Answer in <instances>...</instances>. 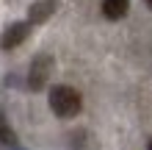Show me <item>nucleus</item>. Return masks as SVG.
<instances>
[{
  "mask_svg": "<svg viewBox=\"0 0 152 150\" xmlns=\"http://www.w3.org/2000/svg\"><path fill=\"white\" fill-rule=\"evenodd\" d=\"M80 106H83V100H80V95L72 89V86H53L50 89V109L56 117L61 120H69V117H75V114L80 111Z\"/></svg>",
  "mask_w": 152,
  "mask_h": 150,
  "instance_id": "nucleus-1",
  "label": "nucleus"
},
{
  "mask_svg": "<svg viewBox=\"0 0 152 150\" xmlns=\"http://www.w3.org/2000/svg\"><path fill=\"white\" fill-rule=\"evenodd\" d=\"M50 69H53V58H50V56H39V58L31 64L28 86H31V89H44V83H47V75H50Z\"/></svg>",
  "mask_w": 152,
  "mask_h": 150,
  "instance_id": "nucleus-2",
  "label": "nucleus"
},
{
  "mask_svg": "<svg viewBox=\"0 0 152 150\" xmlns=\"http://www.w3.org/2000/svg\"><path fill=\"white\" fill-rule=\"evenodd\" d=\"M28 33H31V25L28 22H14V25H8V28H6L0 45H3L6 50L8 47H17V45H22V42L28 39Z\"/></svg>",
  "mask_w": 152,
  "mask_h": 150,
  "instance_id": "nucleus-3",
  "label": "nucleus"
},
{
  "mask_svg": "<svg viewBox=\"0 0 152 150\" xmlns=\"http://www.w3.org/2000/svg\"><path fill=\"white\" fill-rule=\"evenodd\" d=\"M56 8H58L56 0H39V3H33V6H31L28 20H31V22H44L53 11H56Z\"/></svg>",
  "mask_w": 152,
  "mask_h": 150,
  "instance_id": "nucleus-4",
  "label": "nucleus"
},
{
  "mask_svg": "<svg viewBox=\"0 0 152 150\" xmlns=\"http://www.w3.org/2000/svg\"><path fill=\"white\" fill-rule=\"evenodd\" d=\"M130 8V0H102V14L108 20H122Z\"/></svg>",
  "mask_w": 152,
  "mask_h": 150,
  "instance_id": "nucleus-5",
  "label": "nucleus"
},
{
  "mask_svg": "<svg viewBox=\"0 0 152 150\" xmlns=\"http://www.w3.org/2000/svg\"><path fill=\"white\" fill-rule=\"evenodd\" d=\"M144 3H147V6H149V8H152V0H144Z\"/></svg>",
  "mask_w": 152,
  "mask_h": 150,
  "instance_id": "nucleus-6",
  "label": "nucleus"
},
{
  "mask_svg": "<svg viewBox=\"0 0 152 150\" xmlns=\"http://www.w3.org/2000/svg\"><path fill=\"white\" fill-rule=\"evenodd\" d=\"M147 150H152V139H149V145H147Z\"/></svg>",
  "mask_w": 152,
  "mask_h": 150,
  "instance_id": "nucleus-7",
  "label": "nucleus"
}]
</instances>
